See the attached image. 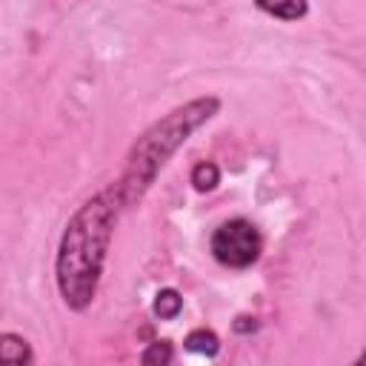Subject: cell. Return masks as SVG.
Masks as SVG:
<instances>
[{
	"mask_svg": "<svg viewBox=\"0 0 366 366\" xmlns=\"http://www.w3.org/2000/svg\"><path fill=\"white\" fill-rule=\"evenodd\" d=\"M120 209L123 200L117 189L109 186L92 194L89 200H83L60 234V246L54 257V280L63 303L74 312L89 309L97 295Z\"/></svg>",
	"mask_w": 366,
	"mask_h": 366,
	"instance_id": "cell-1",
	"label": "cell"
},
{
	"mask_svg": "<svg viewBox=\"0 0 366 366\" xmlns=\"http://www.w3.org/2000/svg\"><path fill=\"white\" fill-rule=\"evenodd\" d=\"M220 109V97L206 94V97H194L177 109H172L166 117H160L157 123H152L137 143L129 149L126 166L120 180L114 183L123 206H134L149 186L157 180V174L166 169V163L177 154V149L203 126L209 123Z\"/></svg>",
	"mask_w": 366,
	"mask_h": 366,
	"instance_id": "cell-2",
	"label": "cell"
},
{
	"mask_svg": "<svg viewBox=\"0 0 366 366\" xmlns=\"http://www.w3.org/2000/svg\"><path fill=\"white\" fill-rule=\"evenodd\" d=\"M209 246H212V254L220 266L246 269L260 257L263 240H260V232L252 220L234 217V220H226L223 226L214 229Z\"/></svg>",
	"mask_w": 366,
	"mask_h": 366,
	"instance_id": "cell-3",
	"label": "cell"
},
{
	"mask_svg": "<svg viewBox=\"0 0 366 366\" xmlns=\"http://www.w3.org/2000/svg\"><path fill=\"white\" fill-rule=\"evenodd\" d=\"M254 6L269 14V17H277V20H300L306 17L309 11V0H254Z\"/></svg>",
	"mask_w": 366,
	"mask_h": 366,
	"instance_id": "cell-4",
	"label": "cell"
},
{
	"mask_svg": "<svg viewBox=\"0 0 366 366\" xmlns=\"http://www.w3.org/2000/svg\"><path fill=\"white\" fill-rule=\"evenodd\" d=\"M31 346L14 332H0V363H31Z\"/></svg>",
	"mask_w": 366,
	"mask_h": 366,
	"instance_id": "cell-5",
	"label": "cell"
},
{
	"mask_svg": "<svg viewBox=\"0 0 366 366\" xmlns=\"http://www.w3.org/2000/svg\"><path fill=\"white\" fill-rule=\"evenodd\" d=\"M186 352L192 355H203V357H214L220 352V337L212 332V329H192L183 340Z\"/></svg>",
	"mask_w": 366,
	"mask_h": 366,
	"instance_id": "cell-6",
	"label": "cell"
},
{
	"mask_svg": "<svg viewBox=\"0 0 366 366\" xmlns=\"http://www.w3.org/2000/svg\"><path fill=\"white\" fill-rule=\"evenodd\" d=\"M183 309V297L177 289H160L154 295V303H152V312L160 317V320H174Z\"/></svg>",
	"mask_w": 366,
	"mask_h": 366,
	"instance_id": "cell-7",
	"label": "cell"
},
{
	"mask_svg": "<svg viewBox=\"0 0 366 366\" xmlns=\"http://www.w3.org/2000/svg\"><path fill=\"white\" fill-rule=\"evenodd\" d=\"M217 183H220V169L212 160H203V163H197L192 169V186L197 192H212Z\"/></svg>",
	"mask_w": 366,
	"mask_h": 366,
	"instance_id": "cell-8",
	"label": "cell"
},
{
	"mask_svg": "<svg viewBox=\"0 0 366 366\" xmlns=\"http://www.w3.org/2000/svg\"><path fill=\"white\" fill-rule=\"evenodd\" d=\"M172 357H174V349H172L169 340H154V343H149V349L140 355V360H143L146 366H166V363H172Z\"/></svg>",
	"mask_w": 366,
	"mask_h": 366,
	"instance_id": "cell-9",
	"label": "cell"
},
{
	"mask_svg": "<svg viewBox=\"0 0 366 366\" xmlns=\"http://www.w3.org/2000/svg\"><path fill=\"white\" fill-rule=\"evenodd\" d=\"M254 329H257V320H254V317H246V315H243V317L234 320V332H240V335L254 332Z\"/></svg>",
	"mask_w": 366,
	"mask_h": 366,
	"instance_id": "cell-10",
	"label": "cell"
}]
</instances>
